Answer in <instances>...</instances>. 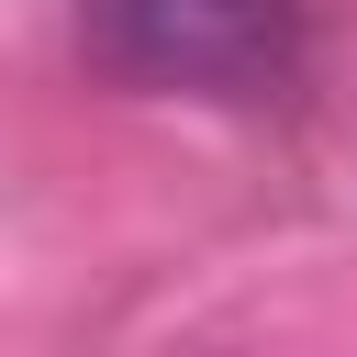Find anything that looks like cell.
I'll return each mask as SVG.
<instances>
[{
    "mask_svg": "<svg viewBox=\"0 0 357 357\" xmlns=\"http://www.w3.org/2000/svg\"><path fill=\"white\" fill-rule=\"evenodd\" d=\"M78 33L134 89H268L301 45V0H78Z\"/></svg>",
    "mask_w": 357,
    "mask_h": 357,
    "instance_id": "1",
    "label": "cell"
}]
</instances>
